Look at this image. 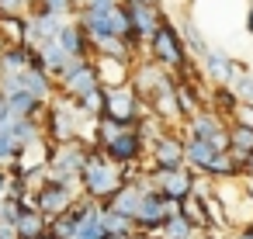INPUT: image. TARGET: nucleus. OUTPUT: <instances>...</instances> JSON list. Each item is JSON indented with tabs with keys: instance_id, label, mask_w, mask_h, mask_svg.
I'll use <instances>...</instances> for the list:
<instances>
[{
	"instance_id": "nucleus-1",
	"label": "nucleus",
	"mask_w": 253,
	"mask_h": 239,
	"mask_svg": "<svg viewBox=\"0 0 253 239\" xmlns=\"http://www.w3.org/2000/svg\"><path fill=\"white\" fill-rule=\"evenodd\" d=\"M160 56H163V59H173V63L180 59V52H177V45L170 42V32H160Z\"/></svg>"
},
{
	"instance_id": "nucleus-2",
	"label": "nucleus",
	"mask_w": 253,
	"mask_h": 239,
	"mask_svg": "<svg viewBox=\"0 0 253 239\" xmlns=\"http://www.w3.org/2000/svg\"><path fill=\"white\" fill-rule=\"evenodd\" d=\"M191 159L201 163V166H208V163H211V149H208V146H194V149H191Z\"/></svg>"
},
{
	"instance_id": "nucleus-3",
	"label": "nucleus",
	"mask_w": 253,
	"mask_h": 239,
	"mask_svg": "<svg viewBox=\"0 0 253 239\" xmlns=\"http://www.w3.org/2000/svg\"><path fill=\"white\" fill-rule=\"evenodd\" d=\"M132 153H135V142H132V139L115 142V156H132Z\"/></svg>"
},
{
	"instance_id": "nucleus-4",
	"label": "nucleus",
	"mask_w": 253,
	"mask_h": 239,
	"mask_svg": "<svg viewBox=\"0 0 253 239\" xmlns=\"http://www.w3.org/2000/svg\"><path fill=\"white\" fill-rule=\"evenodd\" d=\"M170 194H184V180L180 177H170V187H167Z\"/></svg>"
}]
</instances>
